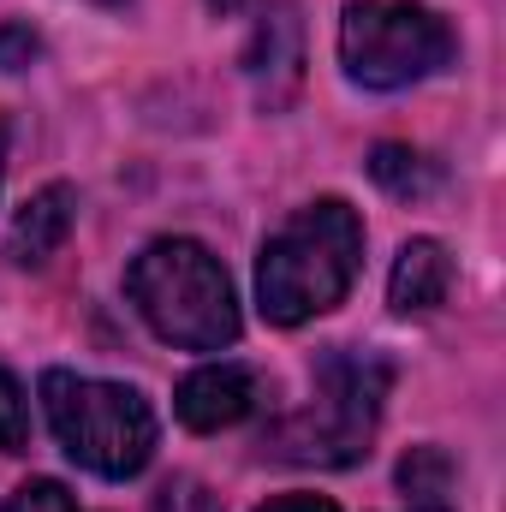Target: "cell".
Masks as SVG:
<instances>
[{
  "label": "cell",
  "instance_id": "1",
  "mask_svg": "<svg viewBox=\"0 0 506 512\" xmlns=\"http://www.w3.org/2000/svg\"><path fill=\"white\" fill-rule=\"evenodd\" d=\"M358 256H364V221L340 197L298 209L256 256L262 316L274 328H298V322L334 310L358 280Z\"/></svg>",
  "mask_w": 506,
  "mask_h": 512
},
{
  "label": "cell",
  "instance_id": "2",
  "mask_svg": "<svg viewBox=\"0 0 506 512\" xmlns=\"http://www.w3.org/2000/svg\"><path fill=\"white\" fill-rule=\"evenodd\" d=\"M126 298L137 316L185 352H221L239 340V298L221 268L197 239H155L126 268Z\"/></svg>",
  "mask_w": 506,
  "mask_h": 512
},
{
  "label": "cell",
  "instance_id": "3",
  "mask_svg": "<svg viewBox=\"0 0 506 512\" xmlns=\"http://www.w3.org/2000/svg\"><path fill=\"white\" fill-rule=\"evenodd\" d=\"M387 387H393V364L381 352L334 346L316 364V399L292 423H280L274 453L292 465H358L376 441Z\"/></svg>",
  "mask_w": 506,
  "mask_h": 512
},
{
  "label": "cell",
  "instance_id": "4",
  "mask_svg": "<svg viewBox=\"0 0 506 512\" xmlns=\"http://www.w3.org/2000/svg\"><path fill=\"white\" fill-rule=\"evenodd\" d=\"M42 411H48V429L66 447V459L108 477V483L137 477L155 453V411L137 387L48 370L42 376Z\"/></svg>",
  "mask_w": 506,
  "mask_h": 512
},
{
  "label": "cell",
  "instance_id": "5",
  "mask_svg": "<svg viewBox=\"0 0 506 512\" xmlns=\"http://www.w3.org/2000/svg\"><path fill=\"white\" fill-rule=\"evenodd\" d=\"M453 48V24L417 0H352L340 18V60L364 90H405L441 72Z\"/></svg>",
  "mask_w": 506,
  "mask_h": 512
},
{
  "label": "cell",
  "instance_id": "6",
  "mask_svg": "<svg viewBox=\"0 0 506 512\" xmlns=\"http://www.w3.org/2000/svg\"><path fill=\"white\" fill-rule=\"evenodd\" d=\"M245 72H251V90L268 114L298 96V84H304V30H298V12L292 6L262 12L251 48H245Z\"/></svg>",
  "mask_w": 506,
  "mask_h": 512
},
{
  "label": "cell",
  "instance_id": "7",
  "mask_svg": "<svg viewBox=\"0 0 506 512\" xmlns=\"http://www.w3.org/2000/svg\"><path fill=\"white\" fill-rule=\"evenodd\" d=\"M179 423L197 429V435H215V429H233L256 411V376L245 364H203L179 382Z\"/></svg>",
  "mask_w": 506,
  "mask_h": 512
},
{
  "label": "cell",
  "instance_id": "8",
  "mask_svg": "<svg viewBox=\"0 0 506 512\" xmlns=\"http://www.w3.org/2000/svg\"><path fill=\"white\" fill-rule=\"evenodd\" d=\"M72 221H78V191H72V185H42V191L18 209V221H12V233H6L12 268H42L48 256L66 245Z\"/></svg>",
  "mask_w": 506,
  "mask_h": 512
},
{
  "label": "cell",
  "instance_id": "9",
  "mask_svg": "<svg viewBox=\"0 0 506 512\" xmlns=\"http://www.w3.org/2000/svg\"><path fill=\"white\" fill-rule=\"evenodd\" d=\"M387 292H393V310H405V316H423V310L447 304V292H453V256L441 251L435 239H411L399 251V262H393Z\"/></svg>",
  "mask_w": 506,
  "mask_h": 512
},
{
  "label": "cell",
  "instance_id": "10",
  "mask_svg": "<svg viewBox=\"0 0 506 512\" xmlns=\"http://www.w3.org/2000/svg\"><path fill=\"white\" fill-rule=\"evenodd\" d=\"M370 179L387 197H429L441 185V167L429 155H417L411 143H376L370 149Z\"/></svg>",
  "mask_w": 506,
  "mask_h": 512
},
{
  "label": "cell",
  "instance_id": "11",
  "mask_svg": "<svg viewBox=\"0 0 506 512\" xmlns=\"http://www.w3.org/2000/svg\"><path fill=\"white\" fill-rule=\"evenodd\" d=\"M30 447V411H24V387L0 370V453H24Z\"/></svg>",
  "mask_w": 506,
  "mask_h": 512
},
{
  "label": "cell",
  "instance_id": "12",
  "mask_svg": "<svg viewBox=\"0 0 506 512\" xmlns=\"http://www.w3.org/2000/svg\"><path fill=\"white\" fill-rule=\"evenodd\" d=\"M6 512H84V507L66 495V483H54V477H30V483L6 501Z\"/></svg>",
  "mask_w": 506,
  "mask_h": 512
},
{
  "label": "cell",
  "instance_id": "13",
  "mask_svg": "<svg viewBox=\"0 0 506 512\" xmlns=\"http://www.w3.org/2000/svg\"><path fill=\"white\" fill-rule=\"evenodd\" d=\"M36 48H42V42H36L30 24H6V30H0V72H24V66L36 60Z\"/></svg>",
  "mask_w": 506,
  "mask_h": 512
},
{
  "label": "cell",
  "instance_id": "14",
  "mask_svg": "<svg viewBox=\"0 0 506 512\" xmlns=\"http://www.w3.org/2000/svg\"><path fill=\"white\" fill-rule=\"evenodd\" d=\"M155 512H221L191 477H179V483H167L161 495H155Z\"/></svg>",
  "mask_w": 506,
  "mask_h": 512
},
{
  "label": "cell",
  "instance_id": "15",
  "mask_svg": "<svg viewBox=\"0 0 506 512\" xmlns=\"http://www.w3.org/2000/svg\"><path fill=\"white\" fill-rule=\"evenodd\" d=\"M256 512H340L334 501H322V495H280V501H268V507Z\"/></svg>",
  "mask_w": 506,
  "mask_h": 512
},
{
  "label": "cell",
  "instance_id": "16",
  "mask_svg": "<svg viewBox=\"0 0 506 512\" xmlns=\"http://www.w3.org/2000/svg\"><path fill=\"white\" fill-rule=\"evenodd\" d=\"M405 512H453V507H429V501H405Z\"/></svg>",
  "mask_w": 506,
  "mask_h": 512
},
{
  "label": "cell",
  "instance_id": "17",
  "mask_svg": "<svg viewBox=\"0 0 506 512\" xmlns=\"http://www.w3.org/2000/svg\"><path fill=\"white\" fill-rule=\"evenodd\" d=\"M0 173H6V126H0Z\"/></svg>",
  "mask_w": 506,
  "mask_h": 512
},
{
  "label": "cell",
  "instance_id": "18",
  "mask_svg": "<svg viewBox=\"0 0 506 512\" xmlns=\"http://www.w3.org/2000/svg\"><path fill=\"white\" fill-rule=\"evenodd\" d=\"M96 6H126V0H96Z\"/></svg>",
  "mask_w": 506,
  "mask_h": 512
},
{
  "label": "cell",
  "instance_id": "19",
  "mask_svg": "<svg viewBox=\"0 0 506 512\" xmlns=\"http://www.w3.org/2000/svg\"><path fill=\"white\" fill-rule=\"evenodd\" d=\"M215 6H239V0H215Z\"/></svg>",
  "mask_w": 506,
  "mask_h": 512
}]
</instances>
